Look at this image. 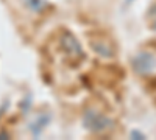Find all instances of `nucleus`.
<instances>
[{
    "instance_id": "1",
    "label": "nucleus",
    "mask_w": 156,
    "mask_h": 140,
    "mask_svg": "<svg viewBox=\"0 0 156 140\" xmlns=\"http://www.w3.org/2000/svg\"><path fill=\"white\" fill-rule=\"evenodd\" d=\"M83 125L86 126V129L92 132H105L108 129H112L114 121L95 109H87L83 115Z\"/></svg>"
},
{
    "instance_id": "2",
    "label": "nucleus",
    "mask_w": 156,
    "mask_h": 140,
    "mask_svg": "<svg viewBox=\"0 0 156 140\" xmlns=\"http://www.w3.org/2000/svg\"><path fill=\"white\" fill-rule=\"evenodd\" d=\"M59 45H61V50L69 56L70 61H78V59L84 58V52H83L80 42H78L70 33H64L61 36Z\"/></svg>"
},
{
    "instance_id": "3",
    "label": "nucleus",
    "mask_w": 156,
    "mask_h": 140,
    "mask_svg": "<svg viewBox=\"0 0 156 140\" xmlns=\"http://www.w3.org/2000/svg\"><path fill=\"white\" fill-rule=\"evenodd\" d=\"M156 66V59L151 53H147V52H142L139 53L137 56H134L133 59V67L137 73H148L154 69Z\"/></svg>"
},
{
    "instance_id": "4",
    "label": "nucleus",
    "mask_w": 156,
    "mask_h": 140,
    "mask_svg": "<svg viewBox=\"0 0 156 140\" xmlns=\"http://www.w3.org/2000/svg\"><path fill=\"white\" fill-rule=\"evenodd\" d=\"M90 45H92V48L95 50L100 56H105V58H111V56H112V48L108 45L106 41L95 39V41L90 42Z\"/></svg>"
},
{
    "instance_id": "5",
    "label": "nucleus",
    "mask_w": 156,
    "mask_h": 140,
    "mask_svg": "<svg viewBox=\"0 0 156 140\" xmlns=\"http://www.w3.org/2000/svg\"><path fill=\"white\" fill-rule=\"evenodd\" d=\"M48 120H50V115H39V117L30 125V131H31L34 135H39V132L45 128V125L48 123Z\"/></svg>"
},
{
    "instance_id": "6",
    "label": "nucleus",
    "mask_w": 156,
    "mask_h": 140,
    "mask_svg": "<svg viewBox=\"0 0 156 140\" xmlns=\"http://www.w3.org/2000/svg\"><path fill=\"white\" fill-rule=\"evenodd\" d=\"M22 2H23L25 6H27L30 11H33V12H41V11H44L48 6L47 0H22Z\"/></svg>"
},
{
    "instance_id": "7",
    "label": "nucleus",
    "mask_w": 156,
    "mask_h": 140,
    "mask_svg": "<svg viewBox=\"0 0 156 140\" xmlns=\"http://www.w3.org/2000/svg\"><path fill=\"white\" fill-rule=\"evenodd\" d=\"M150 14H151V28L156 30V6H153V9L150 11Z\"/></svg>"
},
{
    "instance_id": "8",
    "label": "nucleus",
    "mask_w": 156,
    "mask_h": 140,
    "mask_svg": "<svg viewBox=\"0 0 156 140\" xmlns=\"http://www.w3.org/2000/svg\"><path fill=\"white\" fill-rule=\"evenodd\" d=\"M126 2H131V0H126Z\"/></svg>"
}]
</instances>
